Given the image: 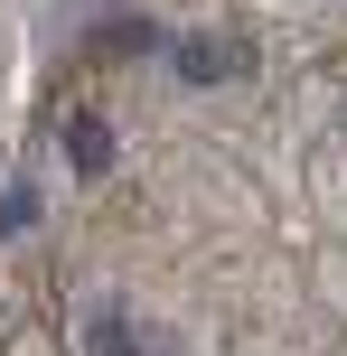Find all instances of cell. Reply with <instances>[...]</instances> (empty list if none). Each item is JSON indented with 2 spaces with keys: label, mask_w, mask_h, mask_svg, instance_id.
I'll return each mask as SVG.
<instances>
[{
  "label": "cell",
  "mask_w": 347,
  "mask_h": 356,
  "mask_svg": "<svg viewBox=\"0 0 347 356\" xmlns=\"http://www.w3.org/2000/svg\"><path fill=\"white\" fill-rule=\"evenodd\" d=\"M38 216V188H0V234H19Z\"/></svg>",
  "instance_id": "277c9868"
},
{
  "label": "cell",
  "mask_w": 347,
  "mask_h": 356,
  "mask_svg": "<svg viewBox=\"0 0 347 356\" xmlns=\"http://www.w3.org/2000/svg\"><path fill=\"white\" fill-rule=\"evenodd\" d=\"M169 56H179L188 85H225V75H235V47H225V38H179Z\"/></svg>",
  "instance_id": "6da1fadb"
},
{
  "label": "cell",
  "mask_w": 347,
  "mask_h": 356,
  "mask_svg": "<svg viewBox=\"0 0 347 356\" xmlns=\"http://www.w3.org/2000/svg\"><path fill=\"white\" fill-rule=\"evenodd\" d=\"M66 160L85 169V178L113 160V122H104V113H75V122H66Z\"/></svg>",
  "instance_id": "7a4b0ae2"
},
{
  "label": "cell",
  "mask_w": 347,
  "mask_h": 356,
  "mask_svg": "<svg viewBox=\"0 0 347 356\" xmlns=\"http://www.w3.org/2000/svg\"><path fill=\"white\" fill-rule=\"evenodd\" d=\"M104 47H160V29H150V19H113Z\"/></svg>",
  "instance_id": "5b68a950"
},
{
  "label": "cell",
  "mask_w": 347,
  "mask_h": 356,
  "mask_svg": "<svg viewBox=\"0 0 347 356\" xmlns=\"http://www.w3.org/2000/svg\"><path fill=\"white\" fill-rule=\"evenodd\" d=\"M85 356H141V338H131L122 319H94L85 328Z\"/></svg>",
  "instance_id": "3957f363"
}]
</instances>
